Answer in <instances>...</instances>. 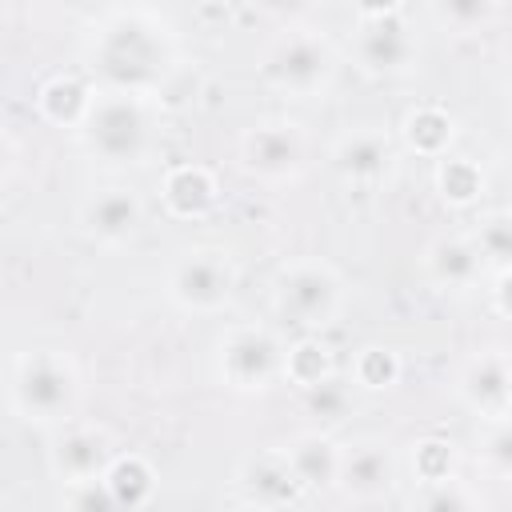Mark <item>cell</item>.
<instances>
[{
	"mask_svg": "<svg viewBox=\"0 0 512 512\" xmlns=\"http://www.w3.org/2000/svg\"><path fill=\"white\" fill-rule=\"evenodd\" d=\"M88 72L100 92L156 96L176 72V44L168 20L148 8H116L88 36Z\"/></svg>",
	"mask_w": 512,
	"mask_h": 512,
	"instance_id": "6da1fadb",
	"label": "cell"
},
{
	"mask_svg": "<svg viewBox=\"0 0 512 512\" xmlns=\"http://www.w3.org/2000/svg\"><path fill=\"white\" fill-rule=\"evenodd\" d=\"M80 144L92 160L108 168H140L156 152V120L148 100L124 92H100L88 120L80 124Z\"/></svg>",
	"mask_w": 512,
	"mask_h": 512,
	"instance_id": "7a4b0ae2",
	"label": "cell"
},
{
	"mask_svg": "<svg viewBox=\"0 0 512 512\" xmlns=\"http://www.w3.org/2000/svg\"><path fill=\"white\" fill-rule=\"evenodd\" d=\"M80 376L64 352H20L8 372V404L24 424H64L76 408Z\"/></svg>",
	"mask_w": 512,
	"mask_h": 512,
	"instance_id": "3957f363",
	"label": "cell"
},
{
	"mask_svg": "<svg viewBox=\"0 0 512 512\" xmlns=\"http://www.w3.org/2000/svg\"><path fill=\"white\" fill-rule=\"evenodd\" d=\"M332 72H336V52L312 28H292L284 36H276L268 44V52L260 56L264 84L292 100L320 96L332 84Z\"/></svg>",
	"mask_w": 512,
	"mask_h": 512,
	"instance_id": "277c9868",
	"label": "cell"
},
{
	"mask_svg": "<svg viewBox=\"0 0 512 512\" xmlns=\"http://www.w3.org/2000/svg\"><path fill=\"white\" fill-rule=\"evenodd\" d=\"M272 304H276V316L284 324H292L304 336H312V332L328 328L340 316L344 284H340L336 268L324 264V260H292L276 276Z\"/></svg>",
	"mask_w": 512,
	"mask_h": 512,
	"instance_id": "5b68a950",
	"label": "cell"
},
{
	"mask_svg": "<svg viewBox=\"0 0 512 512\" xmlns=\"http://www.w3.org/2000/svg\"><path fill=\"white\" fill-rule=\"evenodd\" d=\"M352 60L368 76H400L420 60V40L408 24L404 4H372L356 8L352 28Z\"/></svg>",
	"mask_w": 512,
	"mask_h": 512,
	"instance_id": "8992f818",
	"label": "cell"
},
{
	"mask_svg": "<svg viewBox=\"0 0 512 512\" xmlns=\"http://www.w3.org/2000/svg\"><path fill=\"white\" fill-rule=\"evenodd\" d=\"M232 288H236L232 260L220 248H208V244L184 248L168 264V276H164L168 300L180 312H192V316H216V312H224L228 300H232Z\"/></svg>",
	"mask_w": 512,
	"mask_h": 512,
	"instance_id": "52a82bcc",
	"label": "cell"
},
{
	"mask_svg": "<svg viewBox=\"0 0 512 512\" xmlns=\"http://www.w3.org/2000/svg\"><path fill=\"white\" fill-rule=\"evenodd\" d=\"M216 372L232 392H268L284 380V348L260 324H232L216 340Z\"/></svg>",
	"mask_w": 512,
	"mask_h": 512,
	"instance_id": "ba28073f",
	"label": "cell"
},
{
	"mask_svg": "<svg viewBox=\"0 0 512 512\" xmlns=\"http://www.w3.org/2000/svg\"><path fill=\"white\" fill-rule=\"evenodd\" d=\"M308 160V140L292 120H268L244 132L240 140V168L264 184L296 180Z\"/></svg>",
	"mask_w": 512,
	"mask_h": 512,
	"instance_id": "9c48e42d",
	"label": "cell"
},
{
	"mask_svg": "<svg viewBox=\"0 0 512 512\" xmlns=\"http://www.w3.org/2000/svg\"><path fill=\"white\" fill-rule=\"evenodd\" d=\"M112 460H116L112 440L96 424H68L56 432V440L48 448V468L60 480V488L84 484V480H104Z\"/></svg>",
	"mask_w": 512,
	"mask_h": 512,
	"instance_id": "30bf717a",
	"label": "cell"
},
{
	"mask_svg": "<svg viewBox=\"0 0 512 512\" xmlns=\"http://www.w3.org/2000/svg\"><path fill=\"white\" fill-rule=\"evenodd\" d=\"M396 484V456L388 448V440L364 436L348 448H340V472H336V488L344 500L356 504H372L380 496H388Z\"/></svg>",
	"mask_w": 512,
	"mask_h": 512,
	"instance_id": "8fae6325",
	"label": "cell"
},
{
	"mask_svg": "<svg viewBox=\"0 0 512 512\" xmlns=\"http://www.w3.org/2000/svg\"><path fill=\"white\" fill-rule=\"evenodd\" d=\"M236 492L248 508L256 512H288L308 488L300 484V476L292 472L288 456L276 448V452H260V456H248L240 468H236Z\"/></svg>",
	"mask_w": 512,
	"mask_h": 512,
	"instance_id": "7c38bea8",
	"label": "cell"
},
{
	"mask_svg": "<svg viewBox=\"0 0 512 512\" xmlns=\"http://www.w3.org/2000/svg\"><path fill=\"white\" fill-rule=\"evenodd\" d=\"M144 228V204L132 188H100L80 204V232L100 248H124Z\"/></svg>",
	"mask_w": 512,
	"mask_h": 512,
	"instance_id": "4fadbf2b",
	"label": "cell"
},
{
	"mask_svg": "<svg viewBox=\"0 0 512 512\" xmlns=\"http://www.w3.org/2000/svg\"><path fill=\"white\" fill-rule=\"evenodd\" d=\"M396 164V144L384 128H352L332 148V168L348 188H376Z\"/></svg>",
	"mask_w": 512,
	"mask_h": 512,
	"instance_id": "5bb4252c",
	"label": "cell"
},
{
	"mask_svg": "<svg viewBox=\"0 0 512 512\" xmlns=\"http://www.w3.org/2000/svg\"><path fill=\"white\" fill-rule=\"evenodd\" d=\"M508 364L512 352H480L460 368L456 392L468 412H476L484 424L512 420V396H508Z\"/></svg>",
	"mask_w": 512,
	"mask_h": 512,
	"instance_id": "9a60e30c",
	"label": "cell"
},
{
	"mask_svg": "<svg viewBox=\"0 0 512 512\" xmlns=\"http://www.w3.org/2000/svg\"><path fill=\"white\" fill-rule=\"evenodd\" d=\"M160 200H164V212L168 216H176V220H200L220 200L216 172L204 168V164H176L160 180Z\"/></svg>",
	"mask_w": 512,
	"mask_h": 512,
	"instance_id": "2e32d148",
	"label": "cell"
},
{
	"mask_svg": "<svg viewBox=\"0 0 512 512\" xmlns=\"http://www.w3.org/2000/svg\"><path fill=\"white\" fill-rule=\"evenodd\" d=\"M484 260L476 252V244L468 236H436L428 248H424V272L436 288L444 292H468L480 284L484 276Z\"/></svg>",
	"mask_w": 512,
	"mask_h": 512,
	"instance_id": "e0dca14e",
	"label": "cell"
},
{
	"mask_svg": "<svg viewBox=\"0 0 512 512\" xmlns=\"http://www.w3.org/2000/svg\"><path fill=\"white\" fill-rule=\"evenodd\" d=\"M96 96H100V92H96L84 76L60 72V76H52V80L36 92V108H40V116H44L48 124H56V128H76V132H80V124L88 120Z\"/></svg>",
	"mask_w": 512,
	"mask_h": 512,
	"instance_id": "ac0fdd59",
	"label": "cell"
},
{
	"mask_svg": "<svg viewBox=\"0 0 512 512\" xmlns=\"http://www.w3.org/2000/svg\"><path fill=\"white\" fill-rule=\"evenodd\" d=\"M292 464V472L300 476V484L312 488H336V472H340V444L328 440L324 432H304L292 444L280 448Z\"/></svg>",
	"mask_w": 512,
	"mask_h": 512,
	"instance_id": "d6986e66",
	"label": "cell"
},
{
	"mask_svg": "<svg viewBox=\"0 0 512 512\" xmlns=\"http://www.w3.org/2000/svg\"><path fill=\"white\" fill-rule=\"evenodd\" d=\"M400 136L404 144L416 152V156H428V160H444L452 140H456V120L448 108L440 104H416L404 124H400Z\"/></svg>",
	"mask_w": 512,
	"mask_h": 512,
	"instance_id": "ffe728a7",
	"label": "cell"
},
{
	"mask_svg": "<svg viewBox=\"0 0 512 512\" xmlns=\"http://www.w3.org/2000/svg\"><path fill=\"white\" fill-rule=\"evenodd\" d=\"M104 484L112 488V496L120 500L124 512H136V508H144V504L152 500V492H156V472H152V464H148L140 452H120V456L108 464Z\"/></svg>",
	"mask_w": 512,
	"mask_h": 512,
	"instance_id": "44dd1931",
	"label": "cell"
},
{
	"mask_svg": "<svg viewBox=\"0 0 512 512\" xmlns=\"http://www.w3.org/2000/svg\"><path fill=\"white\" fill-rule=\"evenodd\" d=\"M332 376H336V360H332V348L320 336H300L284 352V380L296 384L300 392H312V388L328 384Z\"/></svg>",
	"mask_w": 512,
	"mask_h": 512,
	"instance_id": "7402d4cb",
	"label": "cell"
},
{
	"mask_svg": "<svg viewBox=\"0 0 512 512\" xmlns=\"http://www.w3.org/2000/svg\"><path fill=\"white\" fill-rule=\"evenodd\" d=\"M436 192L444 204L452 208H472L480 196H484V168L472 160V156H444L436 160Z\"/></svg>",
	"mask_w": 512,
	"mask_h": 512,
	"instance_id": "603a6c76",
	"label": "cell"
},
{
	"mask_svg": "<svg viewBox=\"0 0 512 512\" xmlns=\"http://www.w3.org/2000/svg\"><path fill=\"white\" fill-rule=\"evenodd\" d=\"M404 376V364H400V352L396 348H384V344H368L356 352L352 360V380L368 392H388L396 388Z\"/></svg>",
	"mask_w": 512,
	"mask_h": 512,
	"instance_id": "cb8c5ba5",
	"label": "cell"
},
{
	"mask_svg": "<svg viewBox=\"0 0 512 512\" xmlns=\"http://www.w3.org/2000/svg\"><path fill=\"white\" fill-rule=\"evenodd\" d=\"M472 244H476L480 260L492 264L496 272L512 268V212H488V216L476 224Z\"/></svg>",
	"mask_w": 512,
	"mask_h": 512,
	"instance_id": "d4e9b609",
	"label": "cell"
},
{
	"mask_svg": "<svg viewBox=\"0 0 512 512\" xmlns=\"http://www.w3.org/2000/svg\"><path fill=\"white\" fill-rule=\"evenodd\" d=\"M412 468L420 484H440V480H456V444L444 436H424L412 448Z\"/></svg>",
	"mask_w": 512,
	"mask_h": 512,
	"instance_id": "484cf974",
	"label": "cell"
},
{
	"mask_svg": "<svg viewBox=\"0 0 512 512\" xmlns=\"http://www.w3.org/2000/svg\"><path fill=\"white\" fill-rule=\"evenodd\" d=\"M408 512H480L472 488L460 480H440V484H420L408 500Z\"/></svg>",
	"mask_w": 512,
	"mask_h": 512,
	"instance_id": "4316f807",
	"label": "cell"
},
{
	"mask_svg": "<svg viewBox=\"0 0 512 512\" xmlns=\"http://www.w3.org/2000/svg\"><path fill=\"white\" fill-rule=\"evenodd\" d=\"M480 460L492 476L512 480V420H492L480 432Z\"/></svg>",
	"mask_w": 512,
	"mask_h": 512,
	"instance_id": "83f0119b",
	"label": "cell"
},
{
	"mask_svg": "<svg viewBox=\"0 0 512 512\" xmlns=\"http://www.w3.org/2000/svg\"><path fill=\"white\" fill-rule=\"evenodd\" d=\"M60 512H124V508L104 480H84L60 488Z\"/></svg>",
	"mask_w": 512,
	"mask_h": 512,
	"instance_id": "f1b7e54d",
	"label": "cell"
},
{
	"mask_svg": "<svg viewBox=\"0 0 512 512\" xmlns=\"http://www.w3.org/2000/svg\"><path fill=\"white\" fill-rule=\"evenodd\" d=\"M304 404H308V412H316L320 420H340V416L348 412V388L332 376L328 384H320V388L304 392Z\"/></svg>",
	"mask_w": 512,
	"mask_h": 512,
	"instance_id": "f546056e",
	"label": "cell"
},
{
	"mask_svg": "<svg viewBox=\"0 0 512 512\" xmlns=\"http://www.w3.org/2000/svg\"><path fill=\"white\" fill-rule=\"evenodd\" d=\"M492 308L512 320V268L496 272V280H492Z\"/></svg>",
	"mask_w": 512,
	"mask_h": 512,
	"instance_id": "4dcf8cb0",
	"label": "cell"
},
{
	"mask_svg": "<svg viewBox=\"0 0 512 512\" xmlns=\"http://www.w3.org/2000/svg\"><path fill=\"white\" fill-rule=\"evenodd\" d=\"M492 12H496L492 4H448V8H436L440 20H484Z\"/></svg>",
	"mask_w": 512,
	"mask_h": 512,
	"instance_id": "1f68e13d",
	"label": "cell"
},
{
	"mask_svg": "<svg viewBox=\"0 0 512 512\" xmlns=\"http://www.w3.org/2000/svg\"><path fill=\"white\" fill-rule=\"evenodd\" d=\"M508 396H512V364H508Z\"/></svg>",
	"mask_w": 512,
	"mask_h": 512,
	"instance_id": "d6a6232c",
	"label": "cell"
}]
</instances>
